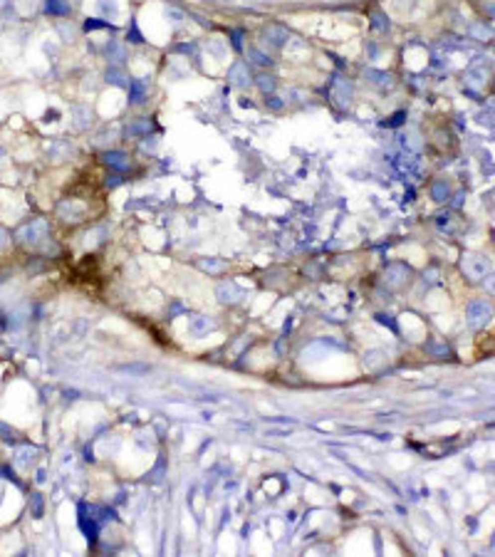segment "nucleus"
<instances>
[{
  "label": "nucleus",
  "instance_id": "nucleus-5",
  "mask_svg": "<svg viewBox=\"0 0 495 557\" xmlns=\"http://www.w3.org/2000/svg\"><path fill=\"white\" fill-rule=\"evenodd\" d=\"M47 10H50V12H65L67 5H62L60 0H47Z\"/></svg>",
  "mask_w": 495,
  "mask_h": 557
},
{
  "label": "nucleus",
  "instance_id": "nucleus-3",
  "mask_svg": "<svg viewBox=\"0 0 495 557\" xmlns=\"http://www.w3.org/2000/svg\"><path fill=\"white\" fill-rule=\"evenodd\" d=\"M208 330H211V322H208V320H203V317H201V320H193V332H196V335L208 332Z\"/></svg>",
  "mask_w": 495,
  "mask_h": 557
},
{
  "label": "nucleus",
  "instance_id": "nucleus-4",
  "mask_svg": "<svg viewBox=\"0 0 495 557\" xmlns=\"http://www.w3.org/2000/svg\"><path fill=\"white\" fill-rule=\"evenodd\" d=\"M32 453H35L32 448H22V451H17L15 463H17V466H27V456H32Z\"/></svg>",
  "mask_w": 495,
  "mask_h": 557
},
{
  "label": "nucleus",
  "instance_id": "nucleus-2",
  "mask_svg": "<svg viewBox=\"0 0 495 557\" xmlns=\"http://www.w3.org/2000/svg\"><path fill=\"white\" fill-rule=\"evenodd\" d=\"M124 159H127L124 154H107V164H112V166H117V169L129 166V161H124Z\"/></svg>",
  "mask_w": 495,
  "mask_h": 557
},
{
  "label": "nucleus",
  "instance_id": "nucleus-7",
  "mask_svg": "<svg viewBox=\"0 0 495 557\" xmlns=\"http://www.w3.org/2000/svg\"><path fill=\"white\" fill-rule=\"evenodd\" d=\"M0 5H2V0H0Z\"/></svg>",
  "mask_w": 495,
  "mask_h": 557
},
{
  "label": "nucleus",
  "instance_id": "nucleus-1",
  "mask_svg": "<svg viewBox=\"0 0 495 557\" xmlns=\"http://www.w3.org/2000/svg\"><path fill=\"white\" fill-rule=\"evenodd\" d=\"M47 235V223L40 218V220H32L30 225H25L20 233H17V238L22 240V243H37V240H42Z\"/></svg>",
  "mask_w": 495,
  "mask_h": 557
},
{
  "label": "nucleus",
  "instance_id": "nucleus-6",
  "mask_svg": "<svg viewBox=\"0 0 495 557\" xmlns=\"http://www.w3.org/2000/svg\"><path fill=\"white\" fill-rule=\"evenodd\" d=\"M5 240H7V235H5V230H2V228H0V248H2V245H5Z\"/></svg>",
  "mask_w": 495,
  "mask_h": 557
}]
</instances>
